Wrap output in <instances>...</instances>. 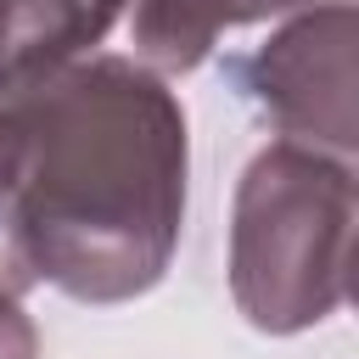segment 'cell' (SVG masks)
I'll return each instance as SVG.
<instances>
[{
	"mask_svg": "<svg viewBox=\"0 0 359 359\" xmlns=\"http://www.w3.org/2000/svg\"><path fill=\"white\" fill-rule=\"evenodd\" d=\"M0 359H39V325L28 320L22 297L0 286Z\"/></svg>",
	"mask_w": 359,
	"mask_h": 359,
	"instance_id": "5",
	"label": "cell"
},
{
	"mask_svg": "<svg viewBox=\"0 0 359 359\" xmlns=\"http://www.w3.org/2000/svg\"><path fill=\"white\" fill-rule=\"evenodd\" d=\"M90 6H95V17H101L107 28H118V22L129 17V6H135V0H90Z\"/></svg>",
	"mask_w": 359,
	"mask_h": 359,
	"instance_id": "6",
	"label": "cell"
},
{
	"mask_svg": "<svg viewBox=\"0 0 359 359\" xmlns=\"http://www.w3.org/2000/svg\"><path fill=\"white\" fill-rule=\"evenodd\" d=\"M353 163L269 140L230 196V297L264 337H297L325 325L348 303L353 252Z\"/></svg>",
	"mask_w": 359,
	"mask_h": 359,
	"instance_id": "2",
	"label": "cell"
},
{
	"mask_svg": "<svg viewBox=\"0 0 359 359\" xmlns=\"http://www.w3.org/2000/svg\"><path fill=\"white\" fill-rule=\"evenodd\" d=\"M191 123L135 56H79L0 95V286L73 303L146 297L185 236Z\"/></svg>",
	"mask_w": 359,
	"mask_h": 359,
	"instance_id": "1",
	"label": "cell"
},
{
	"mask_svg": "<svg viewBox=\"0 0 359 359\" xmlns=\"http://www.w3.org/2000/svg\"><path fill=\"white\" fill-rule=\"evenodd\" d=\"M353 45L359 11L353 0H331L314 11H292L258 50L230 56L224 73L241 90V101H252L275 123L280 140L353 163Z\"/></svg>",
	"mask_w": 359,
	"mask_h": 359,
	"instance_id": "3",
	"label": "cell"
},
{
	"mask_svg": "<svg viewBox=\"0 0 359 359\" xmlns=\"http://www.w3.org/2000/svg\"><path fill=\"white\" fill-rule=\"evenodd\" d=\"M314 6H331V0H135L129 6V45H135L129 56L157 79H180L213 56L219 34L269 22V17H292V11H314Z\"/></svg>",
	"mask_w": 359,
	"mask_h": 359,
	"instance_id": "4",
	"label": "cell"
}]
</instances>
